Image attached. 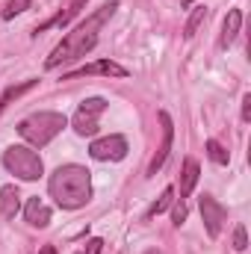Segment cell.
Wrapping results in <instances>:
<instances>
[{
	"label": "cell",
	"mask_w": 251,
	"mask_h": 254,
	"mask_svg": "<svg viewBox=\"0 0 251 254\" xmlns=\"http://www.w3.org/2000/svg\"><path fill=\"white\" fill-rule=\"evenodd\" d=\"M116 9H119V0H110V3H104L98 12H92L83 24H77L74 33H68L63 42L54 48V54L48 57L45 68H60V65H65V63H74V60L86 57V54L98 45V33H101V27L113 18Z\"/></svg>",
	"instance_id": "6da1fadb"
},
{
	"label": "cell",
	"mask_w": 251,
	"mask_h": 254,
	"mask_svg": "<svg viewBox=\"0 0 251 254\" xmlns=\"http://www.w3.org/2000/svg\"><path fill=\"white\" fill-rule=\"evenodd\" d=\"M48 190L63 210H80L92 198V172L83 166H60L51 175Z\"/></svg>",
	"instance_id": "7a4b0ae2"
},
{
	"label": "cell",
	"mask_w": 251,
	"mask_h": 254,
	"mask_svg": "<svg viewBox=\"0 0 251 254\" xmlns=\"http://www.w3.org/2000/svg\"><path fill=\"white\" fill-rule=\"evenodd\" d=\"M65 125H68V122H65L63 113H33L30 119H24V122L18 125V133H21L30 145L45 148L51 139H57V136L63 133Z\"/></svg>",
	"instance_id": "3957f363"
},
{
	"label": "cell",
	"mask_w": 251,
	"mask_h": 254,
	"mask_svg": "<svg viewBox=\"0 0 251 254\" xmlns=\"http://www.w3.org/2000/svg\"><path fill=\"white\" fill-rule=\"evenodd\" d=\"M3 166H6L15 178H21V181H39V178L45 175L42 157H39L33 148H27V145H9V148L3 151Z\"/></svg>",
	"instance_id": "277c9868"
},
{
	"label": "cell",
	"mask_w": 251,
	"mask_h": 254,
	"mask_svg": "<svg viewBox=\"0 0 251 254\" xmlns=\"http://www.w3.org/2000/svg\"><path fill=\"white\" fill-rule=\"evenodd\" d=\"M104 110H107V101H104V98H89V101H83V104L77 107L74 119H71L74 130H77L80 136H95V133H98V119L104 116Z\"/></svg>",
	"instance_id": "5b68a950"
},
{
	"label": "cell",
	"mask_w": 251,
	"mask_h": 254,
	"mask_svg": "<svg viewBox=\"0 0 251 254\" xmlns=\"http://www.w3.org/2000/svg\"><path fill=\"white\" fill-rule=\"evenodd\" d=\"M89 154H92L95 160H101V163H119V160L127 157V139L119 136V133L104 136V139H95V142L89 145Z\"/></svg>",
	"instance_id": "8992f818"
},
{
	"label": "cell",
	"mask_w": 251,
	"mask_h": 254,
	"mask_svg": "<svg viewBox=\"0 0 251 254\" xmlns=\"http://www.w3.org/2000/svg\"><path fill=\"white\" fill-rule=\"evenodd\" d=\"M201 216H204V228H207V234L216 240L219 231H222V225H225V219H228V210H225L216 198L201 195Z\"/></svg>",
	"instance_id": "52a82bcc"
},
{
	"label": "cell",
	"mask_w": 251,
	"mask_h": 254,
	"mask_svg": "<svg viewBox=\"0 0 251 254\" xmlns=\"http://www.w3.org/2000/svg\"><path fill=\"white\" fill-rule=\"evenodd\" d=\"M95 74H101V77H127V68L119 63H113V60H98V63H89V65H83V68H77V71H71V74H65L63 80L95 77Z\"/></svg>",
	"instance_id": "ba28073f"
},
{
	"label": "cell",
	"mask_w": 251,
	"mask_h": 254,
	"mask_svg": "<svg viewBox=\"0 0 251 254\" xmlns=\"http://www.w3.org/2000/svg\"><path fill=\"white\" fill-rule=\"evenodd\" d=\"M160 125H163V139H160V148H157V154H154V160L148 166V175H157L163 169V163H166V157L172 151V142H175V125H172L169 113H160Z\"/></svg>",
	"instance_id": "9c48e42d"
},
{
	"label": "cell",
	"mask_w": 251,
	"mask_h": 254,
	"mask_svg": "<svg viewBox=\"0 0 251 254\" xmlns=\"http://www.w3.org/2000/svg\"><path fill=\"white\" fill-rule=\"evenodd\" d=\"M86 3H89V0H68L63 12H57L51 21L39 24V27H36V33H42V30H48V27H68V24H71V21H74V18L83 12V6H86Z\"/></svg>",
	"instance_id": "30bf717a"
},
{
	"label": "cell",
	"mask_w": 251,
	"mask_h": 254,
	"mask_svg": "<svg viewBox=\"0 0 251 254\" xmlns=\"http://www.w3.org/2000/svg\"><path fill=\"white\" fill-rule=\"evenodd\" d=\"M24 216H27V222H30L33 228H48V225H51V210H48V204H45L39 195L27 201Z\"/></svg>",
	"instance_id": "8fae6325"
},
{
	"label": "cell",
	"mask_w": 251,
	"mask_h": 254,
	"mask_svg": "<svg viewBox=\"0 0 251 254\" xmlns=\"http://www.w3.org/2000/svg\"><path fill=\"white\" fill-rule=\"evenodd\" d=\"M240 27H243V12H240V9H228V15H225V24H222L219 45H222V48L234 45V39L240 36Z\"/></svg>",
	"instance_id": "7c38bea8"
},
{
	"label": "cell",
	"mask_w": 251,
	"mask_h": 254,
	"mask_svg": "<svg viewBox=\"0 0 251 254\" xmlns=\"http://www.w3.org/2000/svg\"><path fill=\"white\" fill-rule=\"evenodd\" d=\"M18 207H21V192H18V187L6 184L0 190V213H3V219H15Z\"/></svg>",
	"instance_id": "4fadbf2b"
},
{
	"label": "cell",
	"mask_w": 251,
	"mask_h": 254,
	"mask_svg": "<svg viewBox=\"0 0 251 254\" xmlns=\"http://www.w3.org/2000/svg\"><path fill=\"white\" fill-rule=\"evenodd\" d=\"M198 175H201V169H198V163L189 157L187 163H184V175H181V201L192 195L195 184H198Z\"/></svg>",
	"instance_id": "5bb4252c"
},
{
	"label": "cell",
	"mask_w": 251,
	"mask_h": 254,
	"mask_svg": "<svg viewBox=\"0 0 251 254\" xmlns=\"http://www.w3.org/2000/svg\"><path fill=\"white\" fill-rule=\"evenodd\" d=\"M36 83H39V80H24V83H18V86H9V89L3 92V98H0V113H3V110H6V107L15 101V98H21L24 92H30Z\"/></svg>",
	"instance_id": "9a60e30c"
},
{
	"label": "cell",
	"mask_w": 251,
	"mask_h": 254,
	"mask_svg": "<svg viewBox=\"0 0 251 254\" xmlns=\"http://www.w3.org/2000/svg\"><path fill=\"white\" fill-rule=\"evenodd\" d=\"M204 21H207V6H195V9H192V15H189V21H187V27H184V36L192 39Z\"/></svg>",
	"instance_id": "2e32d148"
},
{
	"label": "cell",
	"mask_w": 251,
	"mask_h": 254,
	"mask_svg": "<svg viewBox=\"0 0 251 254\" xmlns=\"http://www.w3.org/2000/svg\"><path fill=\"white\" fill-rule=\"evenodd\" d=\"M172 201H175V187H169V190H166L163 195H160V198H157V201H154V207L148 210V216H145V219H154V216L166 213V210L172 207Z\"/></svg>",
	"instance_id": "e0dca14e"
},
{
	"label": "cell",
	"mask_w": 251,
	"mask_h": 254,
	"mask_svg": "<svg viewBox=\"0 0 251 254\" xmlns=\"http://www.w3.org/2000/svg\"><path fill=\"white\" fill-rule=\"evenodd\" d=\"M207 157H210L216 166H228V160H231V154H228L216 139H207Z\"/></svg>",
	"instance_id": "ac0fdd59"
},
{
	"label": "cell",
	"mask_w": 251,
	"mask_h": 254,
	"mask_svg": "<svg viewBox=\"0 0 251 254\" xmlns=\"http://www.w3.org/2000/svg\"><path fill=\"white\" fill-rule=\"evenodd\" d=\"M30 6H33V0H9V3H6V9H3V18H6V21H12L15 15L27 12Z\"/></svg>",
	"instance_id": "d6986e66"
},
{
	"label": "cell",
	"mask_w": 251,
	"mask_h": 254,
	"mask_svg": "<svg viewBox=\"0 0 251 254\" xmlns=\"http://www.w3.org/2000/svg\"><path fill=\"white\" fill-rule=\"evenodd\" d=\"M234 249H237V252H246V249H249V237H246V228H243V225L234 231Z\"/></svg>",
	"instance_id": "ffe728a7"
},
{
	"label": "cell",
	"mask_w": 251,
	"mask_h": 254,
	"mask_svg": "<svg viewBox=\"0 0 251 254\" xmlns=\"http://www.w3.org/2000/svg\"><path fill=\"white\" fill-rule=\"evenodd\" d=\"M101 249H104V240H98V237H95V240H89V243H86V249H83V252H77V254H101Z\"/></svg>",
	"instance_id": "44dd1931"
},
{
	"label": "cell",
	"mask_w": 251,
	"mask_h": 254,
	"mask_svg": "<svg viewBox=\"0 0 251 254\" xmlns=\"http://www.w3.org/2000/svg\"><path fill=\"white\" fill-rule=\"evenodd\" d=\"M172 219H175V225H184V219H187V204L181 201L178 207H175V213H172Z\"/></svg>",
	"instance_id": "7402d4cb"
},
{
	"label": "cell",
	"mask_w": 251,
	"mask_h": 254,
	"mask_svg": "<svg viewBox=\"0 0 251 254\" xmlns=\"http://www.w3.org/2000/svg\"><path fill=\"white\" fill-rule=\"evenodd\" d=\"M243 122H251V95L243 98Z\"/></svg>",
	"instance_id": "603a6c76"
},
{
	"label": "cell",
	"mask_w": 251,
	"mask_h": 254,
	"mask_svg": "<svg viewBox=\"0 0 251 254\" xmlns=\"http://www.w3.org/2000/svg\"><path fill=\"white\" fill-rule=\"evenodd\" d=\"M39 254H57V249H54V246H45V249H42Z\"/></svg>",
	"instance_id": "cb8c5ba5"
},
{
	"label": "cell",
	"mask_w": 251,
	"mask_h": 254,
	"mask_svg": "<svg viewBox=\"0 0 251 254\" xmlns=\"http://www.w3.org/2000/svg\"><path fill=\"white\" fill-rule=\"evenodd\" d=\"M148 254H157V252H148Z\"/></svg>",
	"instance_id": "d4e9b609"
}]
</instances>
